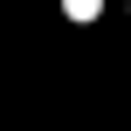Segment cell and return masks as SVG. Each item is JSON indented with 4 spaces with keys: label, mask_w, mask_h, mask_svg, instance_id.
<instances>
[{
    "label": "cell",
    "mask_w": 131,
    "mask_h": 131,
    "mask_svg": "<svg viewBox=\"0 0 131 131\" xmlns=\"http://www.w3.org/2000/svg\"><path fill=\"white\" fill-rule=\"evenodd\" d=\"M97 7H104V0H62V14H69V21H97Z\"/></svg>",
    "instance_id": "1"
}]
</instances>
